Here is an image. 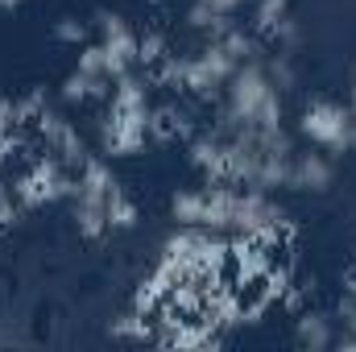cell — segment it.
<instances>
[{"mask_svg": "<svg viewBox=\"0 0 356 352\" xmlns=\"http://www.w3.org/2000/svg\"><path fill=\"white\" fill-rule=\"evenodd\" d=\"M129 203L124 182L112 175V166L104 158H88L79 170V186L71 195V220L79 228L83 241H104L112 232V211Z\"/></svg>", "mask_w": 356, "mask_h": 352, "instance_id": "6da1fadb", "label": "cell"}, {"mask_svg": "<svg viewBox=\"0 0 356 352\" xmlns=\"http://www.w3.org/2000/svg\"><path fill=\"white\" fill-rule=\"evenodd\" d=\"M220 104L245 120V125H257V129H273L282 125V91L269 83L266 67L261 63H241L232 71V79L224 83V95Z\"/></svg>", "mask_w": 356, "mask_h": 352, "instance_id": "7a4b0ae2", "label": "cell"}, {"mask_svg": "<svg viewBox=\"0 0 356 352\" xmlns=\"http://www.w3.org/2000/svg\"><path fill=\"white\" fill-rule=\"evenodd\" d=\"M236 63L228 58V50L220 42H207L203 50L186 54V75H182V91L199 104H216L224 95V83L232 79Z\"/></svg>", "mask_w": 356, "mask_h": 352, "instance_id": "3957f363", "label": "cell"}, {"mask_svg": "<svg viewBox=\"0 0 356 352\" xmlns=\"http://www.w3.org/2000/svg\"><path fill=\"white\" fill-rule=\"evenodd\" d=\"M298 133L315 145H323L327 154H348L353 150V112L332 104V99H319L302 112L298 120Z\"/></svg>", "mask_w": 356, "mask_h": 352, "instance_id": "277c9868", "label": "cell"}, {"mask_svg": "<svg viewBox=\"0 0 356 352\" xmlns=\"http://www.w3.org/2000/svg\"><path fill=\"white\" fill-rule=\"evenodd\" d=\"M145 145H149V137H145V125L141 120H124L116 112H104L99 116V150L108 158H133Z\"/></svg>", "mask_w": 356, "mask_h": 352, "instance_id": "5b68a950", "label": "cell"}, {"mask_svg": "<svg viewBox=\"0 0 356 352\" xmlns=\"http://www.w3.org/2000/svg\"><path fill=\"white\" fill-rule=\"evenodd\" d=\"M95 33H99V46L108 50V54H116V58H124V63H133L137 67V46H141V33L129 25V17H120V13H95Z\"/></svg>", "mask_w": 356, "mask_h": 352, "instance_id": "8992f818", "label": "cell"}, {"mask_svg": "<svg viewBox=\"0 0 356 352\" xmlns=\"http://www.w3.org/2000/svg\"><path fill=\"white\" fill-rule=\"evenodd\" d=\"M332 178H336V166H332V158L327 154H294V162H290V182L286 186H294V191H327L332 186Z\"/></svg>", "mask_w": 356, "mask_h": 352, "instance_id": "52a82bcc", "label": "cell"}, {"mask_svg": "<svg viewBox=\"0 0 356 352\" xmlns=\"http://www.w3.org/2000/svg\"><path fill=\"white\" fill-rule=\"evenodd\" d=\"M211 42H220L236 67H241V63H261L269 54L266 42H261V33H257V29H241V25H232L228 33H220V38H211Z\"/></svg>", "mask_w": 356, "mask_h": 352, "instance_id": "ba28073f", "label": "cell"}, {"mask_svg": "<svg viewBox=\"0 0 356 352\" xmlns=\"http://www.w3.org/2000/svg\"><path fill=\"white\" fill-rule=\"evenodd\" d=\"M294 340L302 344V349H332L336 344V332H332V315H323V311H302L298 315V323H294Z\"/></svg>", "mask_w": 356, "mask_h": 352, "instance_id": "9c48e42d", "label": "cell"}, {"mask_svg": "<svg viewBox=\"0 0 356 352\" xmlns=\"http://www.w3.org/2000/svg\"><path fill=\"white\" fill-rule=\"evenodd\" d=\"M108 336H112V340H141V344H145V340H154V319L133 307V311H124V315H116V319L108 323Z\"/></svg>", "mask_w": 356, "mask_h": 352, "instance_id": "30bf717a", "label": "cell"}, {"mask_svg": "<svg viewBox=\"0 0 356 352\" xmlns=\"http://www.w3.org/2000/svg\"><path fill=\"white\" fill-rule=\"evenodd\" d=\"M261 67H266V75H269V83L282 91H294V83H298V71H294V63H290V54L286 50H269L266 58H261Z\"/></svg>", "mask_w": 356, "mask_h": 352, "instance_id": "8fae6325", "label": "cell"}, {"mask_svg": "<svg viewBox=\"0 0 356 352\" xmlns=\"http://www.w3.org/2000/svg\"><path fill=\"white\" fill-rule=\"evenodd\" d=\"M166 54H170L166 33H162V29H145V33H141V46H137V63H141L145 71H154Z\"/></svg>", "mask_w": 356, "mask_h": 352, "instance_id": "7c38bea8", "label": "cell"}, {"mask_svg": "<svg viewBox=\"0 0 356 352\" xmlns=\"http://www.w3.org/2000/svg\"><path fill=\"white\" fill-rule=\"evenodd\" d=\"M199 211H203V195H199V186L178 191L175 199H170V216H175L178 224H199Z\"/></svg>", "mask_w": 356, "mask_h": 352, "instance_id": "4fadbf2b", "label": "cell"}, {"mask_svg": "<svg viewBox=\"0 0 356 352\" xmlns=\"http://www.w3.org/2000/svg\"><path fill=\"white\" fill-rule=\"evenodd\" d=\"M21 216H25V211H21V203H17V195H13V182L0 175V228H13Z\"/></svg>", "mask_w": 356, "mask_h": 352, "instance_id": "5bb4252c", "label": "cell"}, {"mask_svg": "<svg viewBox=\"0 0 356 352\" xmlns=\"http://www.w3.org/2000/svg\"><path fill=\"white\" fill-rule=\"evenodd\" d=\"M88 88H91V79L83 75V71H79V67H75V71L63 79V91H58V99H63V104H83V99H88Z\"/></svg>", "mask_w": 356, "mask_h": 352, "instance_id": "9a60e30c", "label": "cell"}, {"mask_svg": "<svg viewBox=\"0 0 356 352\" xmlns=\"http://www.w3.org/2000/svg\"><path fill=\"white\" fill-rule=\"evenodd\" d=\"M286 17V0H257V13H253V21H257V33H269L277 21Z\"/></svg>", "mask_w": 356, "mask_h": 352, "instance_id": "2e32d148", "label": "cell"}, {"mask_svg": "<svg viewBox=\"0 0 356 352\" xmlns=\"http://www.w3.org/2000/svg\"><path fill=\"white\" fill-rule=\"evenodd\" d=\"M54 38L67 42V46H83V42H88V25H83L79 17H63V21L54 25Z\"/></svg>", "mask_w": 356, "mask_h": 352, "instance_id": "e0dca14e", "label": "cell"}, {"mask_svg": "<svg viewBox=\"0 0 356 352\" xmlns=\"http://www.w3.org/2000/svg\"><path fill=\"white\" fill-rule=\"evenodd\" d=\"M269 38L277 42V50H286V54H290V50L298 46V25H294V17L286 13V17H282V21H277L273 29H269Z\"/></svg>", "mask_w": 356, "mask_h": 352, "instance_id": "ac0fdd59", "label": "cell"}, {"mask_svg": "<svg viewBox=\"0 0 356 352\" xmlns=\"http://www.w3.org/2000/svg\"><path fill=\"white\" fill-rule=\"evenodd\" d=\"M336 319L344 323V332H353L356 336V294H340V303H336Z\"/></svg>", "mask_w": 356, "mask_h": 352, "instance_id": "d6986e66", "label": "cell"}, {"mask_svg": "<svg viewBox=\"0 0 356 352\" xmlns=\"http://www.w3.org/2000/svg\"><path fill=\"white\" fill-rule=\"evenodd\" d=\"M13 129H25L17 120V99L13 95H0V133H13Z\"/></svg>", "mask_w": 356, "mask_h": 352, "instance_id": "ffe728a7", "label": "cell"}, {"mask_svg": "<svg viewBox=\"0 0 356 352\" xmlns=\"http://www.w3.org/2000/svg\"><path fill=\"white\" fill-rule=\"evenodd\" d=\"M199 4H207V8H216V13H224V17H232V13H236V4H232V0H199Z\"/></svg>", "mask_w": 356, "mask_h": 352, "instance_id": "44dd1931", "label": "cell"}, {"mask_svg": "<svg viewBox=\"0 0 356 352\" xmlns=\"http://www.w3.org/2000/svg\"><path fill=\"white\" fill-rule=\"evenodd\" d=\"M336 349H340V352H356V336H353V332H344V336L336 340Z\"/></svg>", "mask_w": 356, "mask_h": 352, "instance_id": "7402d4cb", "label": "cell"}, {"mask_svg": "<svg viewBox=\"0 0 356 352\" xmlns=\"http://www.w3.org/2000/svg\"><path fill=\"white\" fill-rule=\"evenodd\" d=\"M344 290H348V294H356V269L348 273V278H344Z\"/></svg>", "mask_w": 356, "mask_h": 352, "instance_id": "603a6c76", "label": "cell"}, {"mask_svg": "<svg viewBox=\"0 0 356 352\" xmlns=\"http://www.w3.org/2000/svg\"><path fill=\"white\" fill-rule=\"evenodd\" d=\"M348 112H353V125H356V75H353V99H348Z\"/></svg>", "mask_w": 356, "mask_h": 352, "instance_id": "cb8c5ba5", "label": "cell"}, {"mask_svg": "<svg viewBox=\"0 0 356 352\" xmlns=\"http://www.w3.org/2000/svg\"><path fill=\"white\" fill-rule=\"evenodd\" d=\"M17 4H25V0H0V8H17Z\"/></svg>", "mask_w": 356, "mask_h": 352, "instance_id": "d4e9b609", "label": "cell"}, {"mask_svg": "<svg viewBox=\"0 0 356 352\" xmlns=\"http://www.w3.org/2000/svg\"><path fill=\"white\" fill-rule=\"evenodd\" d=\"M232 4H236V8H241V4H245V0H232Z\"/></svg>", "mask_w": 356, "mask_h": 352, "instance_id": "484cf974", "label": "cell"}]
</instances>
